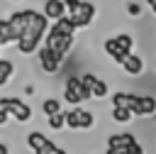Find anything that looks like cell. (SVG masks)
I'll use <instances>...</instances> for the list:
<instances>
[{"label":"cell","instance_id":"4dcf8cb0","mask_svg":"<svg viewBox=\"0 0 156 154\" xmlns=\"http://www.w3.org/2000/svg\"><path fill=\"white\" fill-rule=\"evenodd\" d=\"M149 5H151V10L156 12V0H149Z\"/></svg>","mask_w":156,"mask_h":154},{"label":"cell","instance_id":"603a6c76","mask_svg":"<svg viewBox=\"0 0 156 154\" xmlns=\"http://www.w3.org/2000/svg\"><path fill=\"white\" fill-rule=\"evenodd\" d=\"M63 117H66V127L78 130V110H68V112H63Z\"/></svg>","mask_w":156,"mask_h":154},{"label":"cell","instance_id":"e0dca14e","mask_svg":"<svg viewBox=\"0 0 156 154\" xmlns=\"http://www.w3.org/2000/svg\"><path fill=\"white\" fill-rule=\"evenodd\" d=\"M90 95H95V98H105V95H107V83L95 78V83H93V88H90Z\"/></svg>","mask_w":156,"mask_h":154},{"label":"cell","instance_id":"cb8c5ba5","mask_svg":"<svg viewBox=\"0 0 156 154\" xmlns=\"http://www.w3.org/2000/svg\"><path fill=\"white\" fill-rule=\"evenodd\" d=\"M49 125H51L54 130H61V127H66V117H63V112L49 115Z\"/></svg>","mask_w":156,"mask_h":154},{"label":"cell","instance_id":"2e32d148","mask_svg":"<svg viewBox=\"0 0 156 154\" xmlns=\"http://www.w3.org/2000/svg\"><path fill=\"white\" fill-rule=\"evenodd\" d=\"M10 73H12V64H10L7 59H0V86H5V83H7Z\"/></svg>","mask_w":156,"mask_h":154},{"label":"cell","instance_id":"7c38bea8","mask_svg":"<svg viewBox=\"0 0 156 154\" xmlns=\"http://www.w3.org/2000/svg\"><path fill=\"white\" fill-rule=\"evenodd\" d=\"M51 32H58V34H73L76 32V24L71 22V17H58V20H54V27H51Z\"/></svg>","mask_w":156,"mask_h":154},{"label":"cell","instance_id":"7402d4cb","mask_svg":"<svg viewBox=\"0 0 156 154\" xmlns=\"http://www.w3.org/2000/svg\"><path fill=\"white\" fill-rule=\"evenodd\" d=\"M112 117H115L117 122H129L132 112H129L127 108H112Z\"/></svg>","mask_w":156,"mask_h":154},{"label":"cell","instance_id":"484cf974","mask_svg":"<svg viewBox=\"0 0 156 154\" xmlns=\"http://www.w3.org/2000/svg\"><path fill=\"white\" fill-rule=\"evenodd\" d=\"M80 83H83V86L90 90V88H93V83H95V76H93V73H85V76L80 78Z\"/></svg>","mask_w":156,"mask_h":154},{"label":"cell","instance_id":"8fae6325","mask_svg":"<svg viewBox=\"0 0 156 154\" xmlns=\"http://www.w3.org/2000/svg\"><path fill=\"white\" fill-rule=\"evenodd\" d=\"M20 34L12 29V24L7 20H0V44H10V42H17Z\"/></svg>","mask_w":156,"mask_h":154},{"label":"cell","instance_id":"ffe728a7","mask_svg":"<svg viewBox=\"0 0 156 154\" xmlns=\"http://www.w3.org/2000/svg\"><path fill=\"white\" fill-rule=\"evenodd\" d=\"M112 105L129 110V93H115V95H112Z\"/></svg>","mask_w":156,"mask_h":154},{"label":"cell","instance_id":"5bb4252c","mask_svg":"<svg viewBox=\"0 0 156 154\" xmlns=\"http://www.w3.org/2000/svg\"><path fill=\"white\" fill-rule=\"evenodd\" d=\"M115 44L124 51V54H132V46H134V39L129 37V34H117V39H115Z\"/></svg>","mask_w":156,"mask_h":154},{"label":"cell","instance_id":"f546056e","mask_svg":"<svg viewBox=\"0 0 156 154\" xmlns=\"http://www.w3.org/2000/svg\"><path fill=\"white\" fill-rule=\"evenodd\" d=\"M0 154H7V147L5 144H0Z\"/></svg>","mask_w":156,"mask_h":154},{"label":"cell","instance_id":"1f68e13d","mask_svg":"<svg viewBox=\"0 0 156 154\" xmlns=\"http://www.w3.org/2000/svg\"><path fill=\"white\" fill-rule=\"evenodd\" d=\"M124 154H127V152H124Z\"/></svg>","mask_w":156,"mask_h":154},{"label":"cell","instance_id":"ac0fdd59","mask_svg":"<svg viewBox=\"0 0 156 154\" xmlns=\"http://www.w3.org/2000/svg\"><path fill=\"white\" fill-rule=\"evenodd\" d=\"M41 110H44L46 115H56V112H61V103H58V100H54V98H49V100H44Z\"/></svg>","mask_w":156,"mask_h":154},{"label":"cell","instance_id":"7a4b0ae2","mask_svg":"<svg viewBox=\"0 0 156 154\" xmlns=\"http://www.w3.org/2000/svg\"><path fill=\"white\" fill-rule=\"evenodd\" d=\"M63 98H66V103L78 105V103H85V100L93 98V95H90V90L80 83L78 76H71V78L66 81V93H63Z\"/></svg>","mask_w":156,"mask_h":154},{"label":"cell","instance_id":"44dd1931","mask_svg":"<svg viewBox=\"0 0 156 154\" xmlns=\"http://www.w3.org/2000/svg\"><path fill=\"white\" fill-rule=\"evenodd\" d=\"M129 112L134 115H141V95H134V93H129Z\"/></svg>","mask_w":156,"mask_h":154},{"label":"cell","instance_id":"4316f807","mask_svg":"<svg viewBox=\"0 0 156 154\" xmlns=\"http://www.w3.org/2000/svg\"><path fill=\"white\" fill-rule=\"evenodd\" d=\"M127 12H129L132 17H136V15L141 12V7H139V2H129V5H127Z\"/></svg>","mask_w":156,"mask_h":154},{"label":"cell","instance_id":"d6986e66","mask_svg":"<svg viewBox=\"0 0 156 154\" xmlns=\"http://www.w3.org/2000/svg\"><path fill=\"white\" fill-rule=\"evenodd\" d=\"M93 127V115L85 110H78V130H88Z\"/></svg>","mask_w":156,"mask_h":154},{"label":"cell","instance_id":"ba28073f","mask_svg":"<svg viewBox=\"0 0 156 154\" xmlns=\"http://www.w3.org/2000/svg\"><path fill=\"white\" fill-rule=\"evenodd\" d=\"M46 20H58L66 15V7H63V0H46L44 5V12H41Z\"/></svg>","mask_w":156,"mask_h":154},{"label":"cell","instance_id":"6da1fadb","mask_svg":"<svg viewBox=\"0 0 156 154\" xmlns=\"http://www.w3.org/2000/svg\"><path fill=\"white\" fill-rule=\"evenodd\" d=\"M46 29H49V20H46L41 12H37V10H24V27H22V32H20V39H17L20 51H22V54H32V51L39 46V39L46 34Z\"/></svg>","mask_w":156,"mask_h":154},{"label":"cell","instance_id":"30bf717a","mask_svg":"<svg viewBox=\"0 0 156 154\" xmlns=\"http://www.w3.org/2000/svg\"><path fill=\"white\" fill-rule=\"evenodd\" d=\"M136 139H134V134H129V132H124V134H112L110 137V147H115V149H122V152H127L132 144H134Z\"/></svg>","mask_w":156,"mask_h":154},{"label":"cell","instance_id":"d4e9b609","mask_svg":"<svg viewBox=\"0 0 156 154\" xmlns=\"http://www.w3.org/2000/svg\"><path fill=\"white\" fill-rule=\"evenodd\" d=\"M78 5H80V0H63V7H66V12H71V15L76 12V7H78Z\"/></svg>","mask_w":156,"mask_h":154},{"label":"cell","instance_id":"9a60e30c","mask_svg":"<svg viewBox=\"0 0 156 154\" xmlns=\"http://www.w3.org/2000/svg\"><path fill=\"white\" fill-rule=\"evenodd\" d=\"M156 112V100L149 95H141V115H154Z\"/></svg>","mask_w":156,"mask_h":154},{"label":"cell","instance_id":"5b68a950","mask_svg":"<svg viewBox=\"0 0 156 154\" xmlns=\"http://www.w3.org/2000/svg\"><path fill=\"white\" fill-rule=\"evenodd\" d=\"M93 17H95V5H93V2H80V5L76 7V12L71 15V22H73L76 29H78V27H88V24L93 22Z\"/></svg>","mask_w":156,"mask_h":154},{"label":"cell","instance_id":"3957f363","mask_svg":"<svg viewBox=\"0 0 156 154\" xmlns=\"http://www.w3.org/2000/svg\"><path fill=\"white\" fill-rule=\"evenodd\" d=\"M73 46V34H58V32H46V49L51 54H56L58 59H63V54Z\"/></svg>","mask_w":156,"mask_h":154},{"label":"cell","instance_id":"4fadbf2b","mask_svg":"<svg viewBox=\"0 0 156 154\" xmlns=\"http://www.w3.org/2000/svg\"><path fill=\"white\" fill-rule=\"evenodd\" d=\"M105 51H107V54H110L117 64H122V61H124V56H127V54H124V51L115 44V39H107V42H105Z\"/></svg>","mask_w":156,"mask_h":154},{"label":"cell","instance_id":"52a82bcc","mask_svg":"<svg viewBox=\"0 0 156 154\" xmlns=\"http://www.w3.org/2000/svg\"><path fill=\"white\" fill-rule=\"evenodd\" d=\"M39 61H41V68H44L46 73L58 71V64H61V59H58L56 54H51L46 46H44V49H39Z\"/></svg>","mask_w":156,"mask_h":154},{"label":"cell","instance_id":"83f0119b","mask_svg":"<svg viewBox=\"0 0 156 154\" xmlns=\"http://www.w3.org/2000/svg\"><path fill=\"white\" fill-rule=\"evenodd\" d=\"M127 154H144V149L139 147V142H134V144H132V147L127 149Z\"/></svg>","mask_w":156,"mask_h":154},{"label":"cell","instance_id":"f1b7e54d","mask_svg":"<svg viewBox=\"0 0 156 154\" xmlns=\"http://www.w3.org/2000/svg\"><path fill=\"white\" fill-rule=\"evenodd\" d=\"M7 117H10V115H7V112L0 108V125H5V122H7Z\"/></svg>","mask_w":156,"mask_h":154},{"label":"cell","instance_id":"8992f818","mask_svg":"<svg viewBox=\"0 0 156 154\" xmlns=\"http://www.w3.org/2000/svg\"><path fill=\"white\" fill-rule=\"evenodd\" d=\"M27 144L34 149V154H51V149L56 147L54 142H49L41 132H32L29 137H27Z\"/></svg>","mask_w":156,"mask_h":154},{"label":"cell","instance_id":"9c48e42d","mask_svg":"<svg viewBox=\"0 0 156 154\" xmlns=\"http://www.w3.org/2000/svg\"><path fill=\"white\" fill-rule=\"evenodd\" d=\"M122 68H124L127 73H132V76H139V73L144 71V64H141V59H139L136 54H127L124 61H122Z\"/></svg>","mask_w":156,"mask_h":154},{"label":"cell","instance_id":"277c9868","mask_svg":"<svg viewBox=\"0 0 156 154\" xmlns=\"http://www.w3.org/2000/svg\"><path fill=\"white\" fill-rule=\"evenodd\" d=\"M0 108H2L7 115H15L20 122H27V120L32 117L29 105H24V103L17 100V98H0Z\"/></svg>","mask_w":156,"mask_h":154}]
</instances>
